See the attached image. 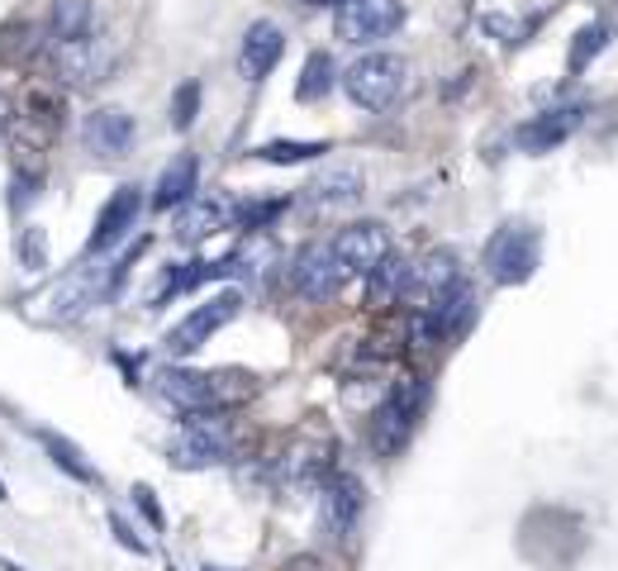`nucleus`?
<instances>
[{
	"label": "nucleus",
	"instance_id": "nucleus-1",
	"mask_svg": "<svg viewBox=\"0 0 618 571\" xmlns=\"http://www.w3.org/2000/svg\"><path fill=\"white\" fill-rule=\"evenodd\" d=\"M167 458L181 472H201V466H219L233 458V424L223 420V410H191L181 414L172 444H167Z\"/></svg>",
	"mask_w": 618,
	"mask_h": 571
},
{
	"label": "nucleus",
	"instance_id": "nucleus-2",
	"mask_svg": "<svg viewBox=\"0 0 618 571\" xmlns=\"http://www.w3.org/2000/svg\"><path fill=\"white\" fill-rule=\"evenodd\" d=\"M243 376H229V372H191V367H162L153 372V391L177 405L181 414L191 410H223L229 400L247 396V386H233Z\"/></svg>",
	"mask_w": 618,
	"mask_h": 571
},
{
	"label": "nucleus",
	"instance_id": "nucleus-3",
	"mask_svg": "<svg viewBox=\"0 0 618 571\" xmlns=\"http://www.w3.org/2000/svg\"><path fill=\"white\" fill-rule=\"evenodd\" d=\"M428 405V386L419 376H400L396 386L386 391V400L372 414V448L380 458H400L404 444L414 438V424Z\"/></svg>",
	"mask_w": 618,
	"mask_h": 571
},
{
	"label": "nucleus",
	"instance_id": "nucleus-4",
	"mask_svg": "<svg viewBox=\"0 0 618 571\" xmlns=\"http://www.w3.org/2000/svg\"><path fill=\"white\" fill-rule=\"evenodd\" d=\"M410 86V62L396 53H366L343 72V90L362 110H390Z\"/></svg>",
	"mask_w": 618,
	"mask_h": 571
},
{
	"label": "nucleus",
	"instance_id": "nucleus-5",
	"mask_svg": "<svg viewBox=\"0 0 618 571\" xmlns=\"http://www.w3.org/2000/svg\"><path fill=\"white\" fill-rule=\"evenodd\" d=\"M537 257H543V233L529 224H505L485 243V271L495 286H523L537 271Z\"/></svg>",
	"mask_w": 618,
	"mask_h": 571
},
{
	"label": "nucleus",
	"instance_id": "nucleus-6",
	"mask_svg": "<svg viewBox=\"0 0 618 571\" xmlns=\"http://www.w3.org/2000/svg\"><path fill=\"white\" fill-rule=\"evenodd\" d=\"M404 24L400 0H343L334 15V29L352 48H372L380 38H390Z\"/></svg>",
	"mask_w": 618,
	"mask_h": 571
},
{
	"label": "nucleus",
	"instance_id": "nucleus-7",
	"mask_svg": "<svg viewBox=\"0 0 618 571\" xmlns=\"http://www.w3.org/2000/svg\"><path fill=\"white\" fill-rule=\"evenodd\" d=\"M52 68L68 86H100L105 76L114 68V44L105 34H82V38H62L58 48H52Z\"/></svg>",
	"mask_w": 618,
	"mask_h": 571
},
{
	"label": "nucleus",
	"instance_id": "nucleus-8",
	"mask_svg": "<svg viewBox=\"0 0 618 571\" xmlns=\"http://www.w3.org/2000/svg\"><path fill=\"white\" fill-rule=\"evenodd\" d=\"M239 309H243V295H239V291H219V295H209L205 305H195L191 315L181 319L172 333H167V353H172V357H191V353H201V348H205L209 339H215L223 324L239 319Z\"/></svg>",
	"mask_w": 618,
	"mask_h": 571
},
{
	"label": "nucleus",
	"instance_id": "nucleus-9",
	"mask_svg": "<svg viewBox=\"0 0 618 571\" xmlns=\"http://www.w3.org/2000/svg\"><path fill=\"white\" fill-rule=\"evenodd\" d=\"M348 277L352 271H348L343 257H338L334 243H310L291 267V286L305 295V301H334V295L348 286Z\"/></svg>",
	"mask_w": 618,
	"mask_h": 571
},
{
	"label": "nucleus",
	"instance_id": "nucleus-10",
	"mask_svg": "<svg viewBox=\"0 0 618 571\" xmlns=\"http://www.w3.org/2000/svg\"><path fill=\"white\" fill-rule=\"evenodd\" d=\"M362 505H366V490L352 472H334L324 482V496H319V529L334 543H348L362 524Z\"/></svg>",
	"mask_w": 618,
	"mask_h": 571
},
{
	"label": "nucleus",
	"instance_id": "nucleus-11",
	"mask_svg": "<svg viewBox=\"0 0 618 571\" xmlns=\"http://www.w3.org/2000/svg\"><path fill=\"white\" fill-rule=\"evenodd\" d=\"M134 138H138L134 114L120 106H100L82 120V143L96 158H129V153H134Z\"/></svg>",
	"mask_w": 618,
	"mask_h": 571
},
{
	"label": "nucleus",
	"instance_id": "nucleus-12",
	"mask_svg": "<svg viewBox=\"0 0 618 571\" xmlns=\"http://www.w3.org/2000/svg\"><path fill=\"white\" fill-rule=\"evenodd\" d=\"M143 210V196L138 186H120L110 201H105V210L96 219V229H90L86 239V257H100V253H114L120 243L129 239V229H134V219Z\"/></svg>",
	"mask_w": 618,
	"mask_h": 571
},
{
	"label": "nucleus",
	"instance_id": "nucleus-13",
	"mask_svg": "<svg viewBox=\"0 0 618 571\" xmlns=\"http://www.w3.org/2000/svg\"><path fill=\"white\" fill-rule=\"evenodd\" d=\"M366 196V172L358 162H328L305 186V201L314 210H352Z\"/></svg>",
	"mask_w": 618,
	"mask_h": 571
},
{
	"label": "nucleus",
	"instance_id": "nucleus-14",
	"mask_svg": "<svg viewBox=\"0 0 618 571\" xmlns=\"http://www.w3.org/2000/svg\"><path fill=\"white\" fill-rule=\"evenodd\" d=\"M334 248H338V257L348 263L352 277H372V271L390 257V233L380 229V224H372V219H362V224L338 229Z\"/></svg>",
	"mask_w": 618,
	"mask_h": 571
},
{
	"label": "nucleus",
	"instance_id": "nucleus-15",
	"mask_svg": "<svg viewBox=\"0 0 618 571\" xmlns=\"http://www.w3.org/2000/svg\"><path fill=\"white\" fill-rule=\"evenodd\" d=\"M462 281V263H457V253L452 248H433L428 257H419L414 263V277H410V301L414 309H424V305H433L438 295H447L452 286Z\"/></svg>",
	"mask_w": 618,
	"mask_h": 571
},
{
	"label": "nucleus",
	"instance_id": "nucleus-16",
	"mask_svg": "<svg viewBox=\"0 0 618 571\" xmlns=\"http://www.w3.org/2000/svg\"><path fill=\"white\" fill-rule=\"evenodd\" d=\"M581 120H585L581 106H552L543 114H533L529 124H519L514 143H519L523 153H552V148H561V143H567L575 129H581Z\"/></svg>",
	"mask_w": 618,
	"mask_h": 571
},
{
	"label": "nucleus",
	"instance_id": "nucleus-17",
	"mask_svg": "<svg viewBox=\"0 0 618 571\" xmlns=\"http://www.w3.org/2000/svg\"><path fill=\"white\" fill-rule=\"evenodd\" d=\"M114 295V277H110V267H96V263H86V267H76V277L62 281V291H58V319H72V315H86V309H96L100 301H110Z\"/></svg>",
	"mask_w": 618,
	"mask_h": 571
},
{
	"label": "nucleus",
	"instance_id": "nucleus-18",
	"mask_svg": "<svg viewBox=\"0 0 618 571\" xmlns=\"http://www.w3.org/2000/svg\"><path fill=\"white\" fill-rule=\"evenodd\" d=\"M286 53V34H281V24H271V20H257L253 29L243 34V44H239V72L247 76V82H262L276 62H281Z\"/></svg>",
	"mask_w": 618,
	"mask_h": 571
},
{
	"label": "nucleus",
	"instance_id": "nucleus-19",
	"mask_svg": "<svg viewBox=\"0 0 618 571\" xmlns=\"http://www.w3.org/2000/svg\"><path fill=\"white\" fill-rule=\"evenodd\" d=\"M195 181H201V158L195 153H177L153 186V210H181L186 201H195Z\"/></svg>",
	"mask_w": 618,
	"mask_h": 571
},
{
	"label": "nucleus",
	"instance_id": "nucleus-20",
	"mask_svg": "<svg viewBox=\"0 0 618 571\" xmlns=\"http://www.w3.org/2000/svg\"><path fill=\"white\" fill-rule=\"evenodd\" d=\"M219 229H229V205L223 201H186L181 205V215H177V243L181 248H191V243H205V239H215Z\"/></svg>",
	"mask_w": 618,
	"mask_h": 571
},
{
	"label": "nucleus",
	"instance_id": "nucleus-21",
	"mask_svg": "<svg viewBox=\"0 0 618 571\" xmlns=\"http://www.w3.org/2000/svg\"><path fill=\"white\" fill-rule=\"evenodd\" d=\"M410 277H414V263L400 253H390L372 277H366V305L372 309H386V305H400L410 295Z\"/></svg>",
	"mask_w": 618,
	"mask_h": 571
},
{
	"label": "nucleus",
	"instance_id": "nucleus-22",
	"mask_svg": "<svg viewBox=\"0 0 618 571\" xmlns=\"http://www.w3.org/2000/svg\"><path fill=\"white\" fill-rule=\"evenodd\" d=\"M424 309H428L433 319H438V333H443V339H457V333H462L466 324H471V315H476V291H471L466 281H457L452 291L438 295V301L424 305Z\"/></svg>",
	"mask_w": 618,
	"mask_h": 571
},
{
	"label": "nucleus",
	"instance_id": "nucleus-23",
	"mask_svg": "<svg viewBox=\"0 0 618 571\" xmlns=\"http://www.w3.org/2000/svg\"><path fill=\"white\" fill-rule=\"evenodd\" d=\"M38 444L48 448V458H52V466H58V472L76 476V482H82V486H96V482H100V472L86 462V452L76 448V444H68V438H62V434H52V428H44V434H38Z\"/></svg>",
	"mask_w": 618,
	"mask_h": 571
},
{
	"label": "nucleus",
	"instance_id": "nucleus-24",
	"mask_svg": "<svg viewBox=\"0 0 618 571\" xmlns=\"http://www.w3.org/2000/svg\"><path fill=\"white\" fill-rule=\"evenodd\" d=\"M324 153H328L324 138H310V143H300V138H271V143H257L253 158L257 162H271V167H295V162L324 158Z\"/></svg>",
	"mask_w": 618,
	"mask_h": 571
},
{
	"label": "nucleus",
	"instance_id": "nucleus-25",
	"mask_svg": "<svg viewBox=\"0 0 618 571\" xmlns=\"http://www.w3.org/2000/svg\"><path fill=\"white\" fill-rule=\"evenodd\" d=\"M96 29V5L90 0H58L52 5V20H48V34L58 38H82V34H90Z\"/></svg>",
	"mask_w": 618,
	"mask_h": 571
},
{
	"label": "nucleus",
	"instance_id": "nucleus-26",
	"mask_svg": "<svg viewBox=\"0 0 618 571\" xmlns=\"http://www.w3.org/2000/svg\"><path fill=\"white\" fill-rule=\"evenodd\" d=\"M334 58L328 53H310L305 68H300V82H295V100H305V106H314V100H324L328 90H334Z\"/></svg>",
	"mask_w": 618,
	"mask_h": 571
},
{
	"label": "nucleus",
	"instance_id": "nucleus-27",
	"mask_svg": "<svg viewBox=\"0 0 618 571\" xmlns=\"http://www.w3.org/2000/svg\"><path fill=\"white\" fill-rule=\"evenodd\" d=\"M609 34H614V29H609L604 20L585 24V29L571 38V58H567V68H571V72H585L590 62H595V58L604 53V48H609Z\"/></svg>",
	"mask_w": 618,
	"mask_h": 571
},
{
	"label": "nucleus",
	"instance_id": "nucleus-28",
	"mask_svg": "<svg viewBox=\"0 0 618 571\" xmlns=\"http://www.w3.org/2000/svg\"><path fill=\"white\" fill-rule=\"evenodd\" d=\"M281 210H286V201H281V196H271V201L253 196V201H239V205H233L229 219H233V224H239L243 233H262V229H267L276 215H281Z\"/></svg>",
	"mask_w": 618,
	"mask_h": 571
},
{
	"label": "nucleus",
	"instance_id": "nucleus-29",
	"mask_svg": "<svg viewBox=\"0 0 618 571\" xmlns=\"http://www.w3.org/2000/svg\"><path fill=\"white\" fill-rule=\"evenodd\" d=\"M195 114H201V82H181L177 96H172V129H186L195 124Z\"/></svg>",
	"mask_w": 618,
	"mask_h": 571
},
{
	"label": "nucleus",
	"instance_id": "nucleus-30",
	"mask_svg": "<svg viewBox=\"0 0 618 571\" xmlns=\"http://www.w3.org/2000/svg\"><path fill=\"white\" fill-rule=\"evenodd\" d=\"M38 186H44V167H24V158H20L15 172H10V191H15V196H10V205H15V210H24V205L34 201Z\"/></svg>",
	"mask_w": 618,
	"mask_h": 571
},
{
	"label": "nucleus",
	"instance_id": "nucleus-31",
	"mask_svg": "<svg viewBox=\"0 0 618 571\" xmlns=\"http://www.w3.org/2000/svg\"><path fill=\"white\" fill-rule=\"evenodd\" d=\"M20 263H24V271H44L48 267V239H44V229L38 224H29L20 233Z\"/></svg>",
	"mask_w": 618,
	"mask_h": 571
},
{
	"label": "nucleus",
	"instance_id": "nucleus-32",
	"mask_svg": "<svg viewBox=\"0 0 618 571\" xmlns=\"http://www.w3.org/2000/svg\"><path fill=\"white\" fill-rule=\"evenodd\" d=\"M134 505L143 510V519H148L157 534H162V529H167V514H162V505H157V496H153L148 486H134Z\"/></svg>",
	"mask_w": 618,
	"mask_h": 571
},
{
	"label": "nucleus",
	"instance_id": "nucleus-33",
	"mask_svg": "<svg viewBox=\"0 0 618 571\" xmlns=\"http://www.w3.org/2000/svg\"><path fill=\"white\" fill-rule=\"evenodd\" d=\"M110 534H114V538H120V548H129V552H134V557H148V543H143V538L134 534V529H129V524H124V519H120V514H110Z\"/></svg>",
	"mask_w": 618,
	"mask_h": 571
},
{
	"label": "nucleus",
	"instance_id": "nucleus-34",
	"mask_svg": "<svg viewBox=\"0 0 618 571\" xmlns=\"http://www.w3.org/2000/svg\"><path fill=\"white\" fill-rule=\"evenodd\" d=\"M5 124H10V106H5V96H0V134H5Z\"/></svg>",
	"mask_w": 618,
	"mask_h": 571
},
{
	"label": "nucleus",
	"instance_id": "nucleus-35",
	"mask_svg": "<svg viewBox=\"0 0 618 571\" xmlns=\"http://www.w3.org/2000/svg\"><path fill=\"white\" fill-rule=\"evenodd\" d=\"M0 571H24V567H15V562H0Z\"/></svg>",
	"mask_w": 618,
	"mask_h": 571
},
{
	"label": "nucleus",
	"instance_id": "nucleus-36",
	"mask_svg": "<svg viewBox=\"0 0 618 571\" xmlns=\"http://www.w3.org/2000/svg\"><path fill=\"white\" fill-rule=\"evenodd\" d=\"M205 571H223V567H205Z\"/></svg>",
	"mask_w": 618,
	"mask_h": 571
},
{
	"label": "nucleus",
	"instance_id": "nucleus-37",
	"mask_svg": "<svg viewBox=\"0 0 618 571\" xmlns=\"http://www.w3.org/2000/svg\"><path fill=\"white\" fill-rule=\"evenodd\" d=\"M0 500H5V486H0Z\"/></svg>",
	"mask_w": 618,
	"mask_h": 571
}]
</instances>
